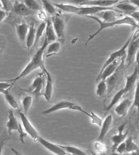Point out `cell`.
I'll return each instance as SVG.
<instances>
[{
    "label": "cell",
    "mask_w": 139,
    "mask_h": 155,
    "mask_svg": "<svg viewBox=\"0 0 139 155\" xmlns=\"http://www.w3.org/2000/svg\"><path fill=\"white\" fill-rule=\"evenodd\" d=\"M13 12L20 16H27L33 15L35 12L30 9L23 2L15 1L14 3Z\"/></svg>",
    "instance_id": "obj_19"
},
{
    "label": "cell",
    "mask_w": 139,
    "mask_h": 155,
    "mask_svg": "<svg viewBox=\"0 0 139 155\" xmlns=\"http://www.w3.org/2000/svg\"><path fill=\"white\" fill-rule=\"evenodd\" d=\"M72 110L78 111L81 112L90 119L92 124L97 125L100 127L101 126L103 120H102L101 118L99 117V116L97 115L95 113H93V112H91V113H89L86 111L83 110L80 106L76 104H75L73 107Z\"/></svg>",
    "instance_id": "obj_23"
},
{
    "label": "cell",
    "mask_w": 139,
    "mask_h": 155,
    "mask_svg": "<svg viewBox=\"0 0 139 155\" xmlns=\"http://www.w3.org/2000/svg\"><path fill=\"white\" fill-rule=\"evenodd\" d=\"M7 12L0 8V24L2 23L7 15Z\"/></svg>",
    "instance_id": "obj_42"
},
{
    "label": "cell",
    "mask_w": 139,
    "mask_h": 155,
    "mask_svg": "<svg viewBox=\"0 0 139 155\" xmlns=\"http://www.w3.org/2000/svg\"><path fill=\"white\" fill-rule=\"evenodd\" d=\"M33 97L31 95H27L23 98L22 105L23 113L27 115L30 109L33 102Z\"/></svg>",
    "instance_id": "obj_33"
},
{
    "label": "cell",
    "mask_w": 139,
    "mask_h": 155,
    "mask_svg": "<svg viewBox=\"0 0 139 155\" xmlns=\"http://www.w3.org/2000/svg\"><path fill=\"white\" fill-rule=\"evenodd\" d=\"M13 84L8 82L0 81V93L4 94L8 89H11Z\"/></svg>",
    "instance_id": "obj_40"
},
{
    "label": "cell",
    "mask_w": 139,
    "mask_h": 155,
    "mask_svg": "<svg viewBox=\"0 0 139 155\" xmlns=\"http://www.w3.org/2000/svg\"><path fill=\"white\" fill-rule=\"evenodd\" d=\"M74 102L66 100H63L57 102L48 109L43 111L42 114H48L55 113L57 111L62 110L63 109H68L71 110L73 107L75 105Z\"/></svg>",
    "instance_id": "obj_15"
},
{
    "label": "cell",
    "mask_w": 139,
    "mask_h": 155,
    "mask_svg": "<svg viewBox=\"0 0 139 155\" xmlns=\"http://www.w3.org/2000/svg\"><path fill=\"white\" fill-rule=\"evenodd\" d=\"M39 12H40L39 14V18L42 19L43 21V22H46L48 19L46 14H45V13L44 12L42 11Z\"/></svg>",
    "instance_id": "obj_44"
},
{
    "label": "cell",
    "mask_w": 139,
    "mask_h": 155,
    "mask_svg": "<svg viewBox=\"0 0 139 155\" xmlns=\"http://www.w3.org/2000/svg\"><path fill=\"white\" fill-rule=\"evenodd\" d=\"M136 108L137 111V121L139 120V78L137 84L134 94V101H133L131 109Z\"/></svg>",
    "instance_id": "obj_35"
},
{
    "label": "cell",
    "mask_w": 139,
    "mask_h": 155,
    "mask_svg": "<svg viewBox=\"0 0 139 155\" xmlns=\"http://www.w3.org/2000/svg\"><path fill=\"white\" fill-rule=\"evenodd\" d=\"M49 44L47 40L45 38L44 42L41 47L36 52L31 59L30 61L26 65L19 76L12 79L0 81L8 83L15 82L29 74L37 69L44 68L45 67L44 59V52Z\"/></svg>",
    "instance_id": "obj_1"
},
{
    "label": "cell",
    "mask_w": 139,
    "mask_h": 155,
    "mask_svg": "<svg viewBox=\"0 0 139 155\" xmlns=\"http://www.w3.org/2000/svg\"><path fill=\"white\" fill-rule=\"evenodd\" d=\"M61 47V42L59 41H53L49 44L46 49V57H49L57 54L60 52Z\"/></svg>",
    "instance_id": "obj_28"
},
{
    "label": "cell",
    "mask_w": 139,
    "mask_h": 155,
    "mask_svg": "<svg viewBox=\"0 0 139 155\" xmlns=\"http://www.w3.org/2000/svg\"><path fill=\"white\" fill-rule=\"evenodd\" d=\"M5 39L2 36L0 35V48L3 49L5 46Z\"/></svg>",
    "instance_id": "obj_45"
},
{
    "label": "cell",
    "mask_w": 139,
    "mask_h": 155,
    "mask_svg": "<svg viewBox=\"0 0 139 155\" xmlns=\"http://www.w3.org/2000/svg\"><path fill=\"white\" fill-rule=\"evenodd\" d=\"M94 148L99 155H105L107 150V146L101 141H97L94 145Z\"/></svg>",
    "instance_id": "obj_38"
},
{
    "label": "cell",
    "mask_w": 139,
    "mask_h": 155,
    "mask_svg": "<svg viewBox=\"0 0 139 155\" xmlns=\"http://www.w3.org/2000/svg\"><path fill=\"white\" fill-rule=\"evenodd\" d=\"M116 8L122 13L128 16H130L133 13L139 10L135 6L131 3H119L116 5Z\"/></svg>",
    "instance_id": "obj_25"
},
{
    "label": "cell",
    "mask_w": 139,
    "mask_h": 155,
    "mask_svg": "<svg viewBox=\"0 0 139 155\" xmlns=\"http://www.w3.org/2000/svg\"><path fill=\"white\" fill-rule=\"evenodd\" d=\"M118 13H122L117 9H109L100 12L94 15L99 18L103 22H114L119 19L118 18Z\"/></svg>",
    "instance_id": "obj_12"
},
{
    "label": "cell",
    "mask_w": 139,
    "mask_h": 155,
    "mask_svg": "<svg viewBox=\"0 0 139 155\" xmlns=\"http://www.w3.org/2000/svg\"><path fill=\"white\" fill-rule=\"evenodd\" d=\"M86 17L96 21L99 23L100 27H99V28L98 30L95 33L90 35L87 41H86V45H87L89 41L92 40V39H94L100 32L105 29L112 28V27L116 26L121 25H127L131 26V27H135V28H139L138 25L136 21H135V20L131 16H128V15H126L124 17L118 19V20L114 21V22H103L99 18L94 16V15H88V16H86Z\"/></svg>",
    "instance_id": "obj_2"
},
{
    "label": "cell",
    "mask_w": 139,
    "mask_h": 155,
    "mask_svg": "<svg viewBox=\"0 0 139 155\" xmlns=\"http://www.w3.org/2000/svg\"><path fill=\"white\" fill-rule=\"evenodd\" d=\"M0 6L2 9L5 11L7 12L13 11L14 3L12 1L6 0V1H0Z\"/></svg>",
    "instance_id": "obj_39"
},
{
    "label": "cell",
    "mask_w": 139,
    "mask_h": 155,
    "mask_svg": "<svg viewBox=\"0 0 139 155\" xmlns=\"http://www.w3.org/2000/svg\"><path fill=\"white\" fill-rule=\"evenodd\" d=\"M135 60H136V66L139 70V46L137 52L136 56H135Z\"/></svg>",
    "instance_id": "obj_47"
},
{
    "label": "cell",
    "mask_w": 139,
    "mask_h": 155,
    "mask_svg": "<svg viewBox=\"0 0 139 155\" xmlns=\"http://www.w3.org/2000/svg\"><path fill=\"white\" fill-rule=\"evenodd\" d=\"M96 94L99 97H104L107 94L109 91L108 85L106 81L101 80L98 82Z\"/></svg>",
    "instance_id": "obj_29"
},
{
    "label": "cell",
    "mask_w": 139,
    "mask_h": 155,
    "mask_svg": "<svg viewBox=\"0 0 139 155\" xmlns=\"http://www.w3.org/2000/svg\"><path fill=\"white\" fill-rule=\"evenodd\" d=\"M139 75V70L136 66L132 73L127 76L125 86L123 88L125 91V94H127L132 90L133 88L134 87L136 84Z\"/></svg>",
    "instance_id": "obj_18"
},
{
    "label": "cell",
    "mask_w": 139,
    "mask_h": 155,
    "mask_svg": "<svg viewBox=\"0 0 139 155\" xmlns=\"http://www.w3.org/2000/svg\"><path fill=\"white\" fill-rule=\"evenodd\" d=\"M132 103L133 101L130 99L124 98L116 106L114 109L115 113L120 117H124L131 108Z\"/></svg>",
    "instance_id": "obj_14"
},
{
    "label": "cell",
    "mask_w": 139,
    "mask_h": 155,
    "mask_svg": "<svg viewBox=\"0 0 139 155\" xmlns=\"http://www.w3.org/2000/svg\"><path fill=\"white\" fill-rule=\"evenodd\" d=\"M113 117L111 114H108L106 116L100 126V133L98 137L97 141H101L103 140L108 132H109L112 126Z\"/></svg>",
    "instance_id": "obj_16"
},
{
    "label": "cell",
    "mask_w": 139,
    "mask_h": 155,
    "mask_svg": "<svg viewBox=\"0 0 139 155\" xmlns=\"http://www.w3.org/2000/svg\"><path fill=\"white\" fill-rule=\"evenodd\" d=\"M60 146L70 155H89L81 149L75 146L63 145Z\"/></svg>",
    "instance_id": "obj_31"
},
{
    "label": "cell",
    "mask_w": 139,
    "mask_h": 155,
    "mask_svg": "<svg viewBox=\"0 0 139 155\" xmlns=\"http://www.w3.org/2000/svg\"><path fill=\"white\" fill-rule=\"evenodd\" d=\"M56 8H58L70 14H77L80 9V6L71 4H65V3H53Z\"/></svg>",
    "instance_id": "obj_26"
},
{
    "label": "cell",
    "mask_w": 139,
    "mask_h": 155,
    "mask_svg": "<svg viewBox=\"0 0 139 155\" xmlns=\"http://www.w3.org/2000/svg\"><path fill=\"white\" fill-rule=\"evenodd\" d=\"M19 114L23 127L25 131L26 134H28L35 141H38L40 136L38 131L29 120L27 115L21 111L19 112Z\"/></svg>",
    "instance_id": "obj_6"
},
{
    "label": "cell",
    "mask_w": 139,
    "mask_h": 155,
    "mask_svg": "<svg viewBox=\"0 0 139 155\" xmlns=\"http://www.w3.org/2000/svg\"><path fill=\"white\" fill-rule=\"evenodd\" d=\"M125 142L126 153L139 152V147L134 142L132 137L131 136L128 137L125 140Z\"/></svg>",
    "instance_id": "obj_30"
},
{
    "label": "cell",
    "mask_w": 139,
    "mask_h": 155,
    "mask_svg": "<svg viewBox=\"0 0 139 155\" xmlns=\"http://www.w3.org/2000/svg\"><path fill=\"white\" fill-rule=\"evenodd\" d=\"M114 152L119 154H123L126 153V148L125 141L120 144L117 147Z\"/></svg>",
    "instance_id": "obj_41"
},
{
    "label": "cell",
    "mask_w": 139,
    "mask_h": 155,
    "mask_svg": "<svg viewBox=\"0 0 139 155\" xmlns=\"http://www.w3.org/2000/svg\"><path fill=\"white\" fill-rule=\"evenodd\" d=\"M5 143V140H2L0 142V155H2Z\"/></svg>",
    "instance_id": "obj_46"
},
{
    "label": "cell",
    "mask_w": 139,
    "mask_h": 155,
    "mask_svg": "<svg viewBox=\"0 0 139 155\" xmlns=\"http://www.w3.org/2000/svg\"><path fill=\"white\" fill-rule=\"evenodd\" d=\"M45 32V38L46 39L49 44L57 41V36L54 29L51 18H48L47 21H46Z\"/></svg>",
    "instance_id": "obj_22"
},
{
    "label": "cell",
    "mask_w": 139,
    "mask_h": 155,
    "mask_svg": "<svg viewBox=\"0 0 139 155\" xmlns=\"http://www.w3.org/2000/svg\"><path fill=\"white\" fill-rule=\"evenodd\" d=\"M110 155H139V152L131 153H125L123 154H119L113 152V153Z\"/></svg>",
    "instance_id": "obj_48"
},
{
    "label": "cell",
    "mask_w": 139,
    "mask_h": 155,
    "mask_svg": "<svg viewBox=\"0 0 139 155\" xmlns=\"http://www.w3.org/2000/svg\"><path fill=\"white\" fill-rule=\"evenodd\" d=\"M126 124L125 123L122 124L118 128L117 133L111 137V140L112 143V150L113 152L114 151L117 147L124 142L127 138L128 131H125Z\"/></svg>",
    "instance_id": "obj_7"
},
{
    "label": "cell",
    "mask_w": 139,
    "mask_h": 155,
    "mask_svg": "<svg viewBox=\"0 0 139 155\" xmlns=\"http://www.w3.org/2000/svg\"><path fill=\"white\" fill-rule=\"evenodd\" d=\"M41 145L50 152L56 155H70L61 147L60 145L54 143L40 137L38 140Z\"/></svg>",
    "instance_id": "obj_10"
},
{
    "label": "cell",
    "mask_w": 139,
    "mask_h": 155,
    "mask_svg": "<svg viewBox=\"0 0 139 155\" xmlns=\"http://www.w3.org/2000/svg\"><path fill=\"white\" fill-rule=\"evenodd\" d=\"M12 151L13 153L15 155H23L21 153L19 152L17 150H15V149L12 148H11Z\"/></svg>",
    "instance_id": "obj_50"
},
{
    "label": "cell",
    "mask_w": 139,
    "mask_h": 155,
    "mask_svg": "<svg viewBox=\"0 0 139 155\" xmlns=\"http://www.w3.org/2000/svg\"><path fill=\"white\" fill-rule=\"evenodd\" d=\"M131 35L128 39L127 41L126 42L125 44L120 49L115 51V52H113L110 54L108 58L104 63L102 67L100 73L107 66L110 65L113 62L115 61V60H117V59L122 58V57L125 55L127 52L126 51H127L128 45H129L130 40H131Z\"/></svg>",
    "instance_id": "obj_9"
},
{
    "label": "cell",
    "mask_w": 139,
    "mask_h": 155,
    "mask_svg": "<svg viewBox=\"0 0 139 155\" xmlns=\"http://www.w3.org/2000/svg\"><path fill=\"white\" fill-rule=\"evenodd\" d=\"M46 76V83L43 96L46 101H50L53 96V82L52 76L49 72L45 67L43 69Z\"/></svg>",
    "instance_id": "obj_13"
},
{
    "label": "cell",
    "mask_w": 139,
    "mask_h": 155,
    "mask_svg": "<svg viewBox=\"0 0 139 155\" xmlns=\"http://www.w3.org/2000/svg\"><path fill=\"white\" fill-rule=\"evenodd\" d=\"M119 2L117 0H83L79 6L111 8Z\"/></svg>",
    "instance_id": "obj_11"
},
{
    "label": "cell",
    "mask_w": 139,
    "mask_h": 155,
    "mask_svg": "<svg viewBox=\"0 0 139 155\" xmlns=\"http://www.w3.org/2000/svg\"><path fill=\"white\" fill-rule=\"evenodd\" d=\"M10 89H8L5 92V93L3 94H4L6 100L7 102H8V103L9 104V105L12 108H14V109L19 108V105H18L16 100L14 98V97L13 96V95H12L9 92V91L10 90Z\"/></svg>",
    "instance_id": "obj_36"
},
{
    "label": "cell",
    "mask_w": 139,
    "mask_h": 155,
    "mask_svg": "<svg viewBox=\"0 0 139 155\" xmlns=\"http://www.w3.org/2000/svg\"><path fill=\"white\" fill-rule=\"evenodd\" d=\"M3 53V49L0 48V57L2 55Z\"/></svg>",
    "instance_id": "obj_51"
},
{
    "label": "cell",
    "mask_w": 139,
    "mask_h": 155,
    "mask_svg": "<svg viewBox=\"0 0 139 155\" xmlns=\"http://www.w3.org/2000/svg\"><path fill=\"white\" fill-rule=\"evenodd\" d=\"M51 18L57 39L59 41L60 40L63 41L66 28L65 19L63 16L58 14H56L53 16Z\"/></svg>",
    "instance_id": "obj_5"
},
{
    "label": "cell",
    "mask_w": 139,
    "mask_h": 155,
    "mask_svg": "<svg viewBox=\"0 0 139 155\" xmlns=\"http://www.w3.org/2000/svg\"><path fill=\"white\" fill-rule=\"evenodd\" d=\"M23 3L27 6V8L33 11H42V7L36 1L29 0L24 1Z\"/></svg>",
    "instance_id": "obj_37"
},
{
    "label": "cell",
    "mask_w": 139,
    "mask_h": 155,
    "mask_svg": "<svg viewBox=\"0 0 139 155\" xmlns=\"http://www.w3.org/2000/svg\"><path fill=\"white\" fill-rule=\"evenodd\" d=\"M43 77L42 75H39L38 77L34 80L31 86L29 89V91L32 93L36 97H38L39 95H42L41 91L43 87Z\"/></svg>",
    "instance_id": "obj_20"
},
{
    "label": "cell",
    "mask_w": 139,
    "mask_h": 155,
    "mask_svg": "<svg viewBox=\"0 0 139 155\" xmlns=\"http://www.w3.org/2000/svg\"><path fill=\"white\" fill-rule=\"evenodd\" d=\"M114 7L104 8L100 7H80V10L76 14L83 16L94 15L100 12L109 9H115Z\"/></svg>",
    "instance_id": "obj_17"
},
{
    "label": "cell",
    "mask_w": 139,
    "mask_h": 155,
    "mask_svg": "<svg viewBox=\"0 0 139 155\" xmlns=\"http://www.w3.org/2000/svg\"><path fill=\"white\" fill-rule=\"evenodd\" d=\"M125 94V91H124L123 88L117 92L115 94L112 99H111V102H110V103L105 108V115H106L114 107H115L121 101L122 97Z\"/></svg>",
    "instance_id": "obj_27"
},
{
    "label": "cell",
    "mask_w": 139,
    "mask_h": 155,
    "mask_svg": "<svg viewBox=\"0 0 139 155\" xmlns=\"http://www.w3.org/2000/svg\"><path fill=\"white\" fill-rule=\"evenodd\" d=\"M29 25L23 22L15 24V28L17 35L22 43H25L26 38L29 30Z\"/></svg>",
    "instance_id": "obj_21"
},
{
    "label": "cell",
    "mask_w": 139,
    "mask_h": 155,
    "mask_svg": "<svg viewBox=\"0 0 139 155\" xmlns=\"http://www.w3.org/2000/svg\"><path fill=\"white\" fill-rule=\"evenodd\" d=\"M37 28L35 25L32 22L29 25V30L25 41L26 46L27 49L29 51L33 48L35 41L36 33Z\"/></svg>",
    "instance_id": "obj_24"
},
{
    "label": "cell",
    "mask_w": 139,
    "mask_h": 155,
    "mask_svg": "<svg viewBox=\"0 0 139 155\" xmlns=\"http://www.w3.org/2000/svg\"><path fill=\"white\" fill-rule=\"evenodd\" d=\"M135 20L139 26V9L130 15Z\"/></svg>",
    "instance_id": "obj_43"
},
{
    "label": "cell",
    "mask_w": 139,
    "mask_h": 155,
    "mask_svg": "<svg viewBox=\"0 0 139 155\" xmlns=\"http://www.w3.org/2000/svg\"><path fill=\"white\" fill-rule=\"evenodd\" d=\"M139 46V28L131 34V40L127 49V61L128 67L134 62Z\"/></svg>",
    "instance_id": "obj_4"
},
{
    "label": "cell",
    "mask_w": 139,
    "mask_h": 155,
    "mask_svg": "<svg viewBox=\"0 0 139 155\" xmlns=\"http://www.w3.org/2000/svg\"><path fill=\"white\" fill-rule=\"evenodd\" d=\"M8 120L6 126L8 134L10 135L12 131H17L20 135V141L23 143H25L24 138L27 135V134L23 132L21 125L19 123L12 109L9 110L8 112Z\"/></svg>",
    "instance_id": "obj_3"
},
{
    "label": "cell",
    "mask_w": 139,
    "mask_h": 155,
    "mask_svg": "<svg viewBox=\"0 0 139 155\" xmlns=\"http://www.w3.org/2000/svg\"><path fill=\"white\" fill-rule=\"evenodd\" d=\"M121 59H118L113 62L107 66L101 72L99 73L96 79L97 83L101 80L106 81L108 78L114 74L120 65Z\"/></svg>",
    "instance_id": "obj_8"
},
{
    "label": "cell",
    "mask_w": 139,
    "mask_h": 155,
    "mask_svg": "<svg viewBox=\"0 0 139 155\" xmlns=\"http://www.w3.org/2000/svg\"><path fill=\"white\" fill-rule=\"evenodd\" d=\"M1 140H0V142H1Z\"/></svg>",
    "instance_id": "obj_52"
},
{
    "label": "cell",
    "mask_w": 139,
    "mask_h": 155,
    "mask_svg": "<svg viewBox=\"0 0 139 155\" xmlns=\"http://www.w3.org/2000/svg\"><path fill=\"white\" fill-rule=\"evenodd\" d=\"M130 2L131 3L135 6L138 9H139V1H137V0H136V1H130Z\"/></svg>",
    "instance_id": "obj_49"
},
{
    "label": "cell",
    "mask_w": 139,
    "mask_h": 155,
    "mask_svg": "<svg viewBox=\"0 0 139 155\" xmlns=\"http://www.w3.org/2000/svg\"><path fill=\"white\" fill-rule=\"evenodd\" d=\"M46 27V22H42L38 25V27H37L35 41L34 45H33V49L36 48L38 46L41 38H42L43 33L45 31Z\"/></svg>",
    "instance_id": "obj_32"
},
{
    "label": "cell",
    "mask_w": 139,
    "mask_h": 155,
    "mask_svg": "<svg viewBox=\"0 0 139 155\" xmlns=\"http://www.w3.org/2000/svg\"><path fill=\"white\" fill-rule=\"evenodd\" d=\"M41 2H42L43 9L46 12L52 16L56 15V7L53 5V3H51L49 1H44V0L41 1Z\"/></svg>",
    "instance_id": "obj_34"
}]
</instances>
